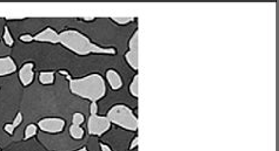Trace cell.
I'll return each instance as SVG.
<instances>
[{"mask_svg":"<svg viewBox=\"0 0 279 151\" xmlns=\"http://www.w3.org/2000/svg\"><path fill=\"white\" fill-rule=\"evenodd\" d=\"M19 80L24 87H29L34 80V64L26 62L19 69Z\"/></svg>","mask_w":279,"mask_h":151,"instance_id":"6","label":"cell"},{"mask_svg":"<svg viewBox=\"0 0 279 151\" xmlns=\"http://www.w3.org/2000/svg\"><path fill=\"white\" fill-rule=\"evenodd\" d=\"M34 41L38 42H49V43H59V33L56 32L51 27H46L42 32L33 37Z\"/></svg>","mask_w":279,"mask_h":151,"instance_id":"7","label":"cell"},{"mask_svg":"<svg viewBox=\"0 0 279 151\" xmlns=\"http://www.w3.org/2000/svg\"><path fill=\"white\" fill-rule=\"evenodd\" d=\"M37 133H38V127L37 124L31 123L25 129V133H24V138L25 140H29V138H32L33 136H36Z\"/></svg>","mask_w":279,"mask_h":151,"instance_id":"15","label":"cell"},{"mask_svg":"<svg viewBox=\"0 0 279 151\" xmlns=\"http://www.w3.org/2000/svg\"><path fill=\"white\" fill-rule=\"evenodd\" d=\"M128 90H130V94L133 97H138V95H139V75L138 74L134 75L133 80L131 81Z\"/></svg>","mask_w":279,"mask_h":151,"instance_id":"13","label":"cell"},{"mask_svg":"<svg viewBox=\"0 0 279 151\" xmlns=\"http://www.w3.org/2000/svg\"><path fill=\"white\" fill-rule=\"evenodd\" d=\"M125 59H126V62L130 65V67L134 69V71H138V67H139V58H138V53H133L131 50L125 54Z\"/></svg>","mask_w":279,"mask_h":151,"instance_id":"11","label":"cell"},{"mask_svg":"<svg viewBox=\"0 0 279 151\" xmlns=\"http://www.w3.org/2000/svg\"><path fill=\"white\" fill-rule=\"evenodd\" d=\"M112 20L114 21V23H117L119 25H126V24H130L132 23L134 20V18H121V17H112L111 18Z\"/></svg>","mask_w":279,"mask_h":151,"instance_id":"18","label":"cell"},{"mask_svg":"<svg viewBox=\"0 0 279 151\" xmlns=\"http://www.w3.org/2000/svg\"><path fill=\"white\" fill-rule=\"evenodd\" d=\"M39 82L44 86H50L55 82V72H40L39 73Z\"/></svg>","mask_w":279,"mask_h":151,"instance_id":"10","label":"cell"},{"mask_svg":"<svg viewBox=\"0 0 279 151\" xmlns=\"http://www.w3.org/2000/svg\"><path fill=\"white\" fill-rule=\"evenodd\" d=\"M106 117L118 127L126 129L130 131H137L138 130V118L133 114L132 109L126 105H115L109 109Z\"/></svg>","mask_w":279,"mask_h":151,"instance_id":"3","label":"cell"},{"mask_svg":"<svg viewBox=\"0 0 279 151\" xmlns=\"http://www.w3.org/2000/svg\"><path fill=\"white\" fill-rule=\"evenodd\" d=\"M17 64L11 56H2L0 58V76H6V75L13 74L17 72Z\"/></svg>","mask_w":279,"mask_h":151,"instance_id":"9","label":"cell"},{"mask_svg":"<svg viewBox=\"0 0 279 151\" xmlns=\"http://www.w3.org/2000/svg\"><path fill=\"white\" fill-rule=\"evenodd\" d=\"M59 43L81 56L90 54H115L114 48L96 45L91 42L85 34L77 30H66L59 33Z\"/></svg>","mask_w":279,"mask_h":151,"instance_id":"2","label":"cell"},{"mask_svg":"<svg viewBox=\"0 0 279 151\" xmlns=\"http://www.w3.org/2000/svg\"><path fill=\"white\" fill-rule=\"evenodd\" d=\"M65 125H66V122L60 117H45L40 119L37 127L44 133L59 134L64 130Z\"/></svg>","mask_w":279,"mask_h":151,"instance_id":"5","label":"cell"},{"mask_svg":"<svg viewBox=\"0 0 279 151\" xmlns=\"http://www.w3.org/2000/svg\"><path fill=\"white\" fill-rule=\"evenodd\" d=\"M85 121V117L81 113H74L73 116H72V123L74 125H81Z\"/></svg>","mask_w":279,"mask_h":151,"instance_id":"17","label":"cell"},{"mask_svg":"<svg viewBox=\"0 0 279 151\" xmlns=\"http://www.w3.org/2000/svg\"><path fill=\"white\" fill-rule=\"evenodd\" d=\"M105 77L112 90H119L123 88V78H121L120 74H119L115 69H108L105 73Z\"/></svg>","mask_w":279,"mask_h":151,"instance_id":"8","label":"cell"},{"mask_svg":"<svg viewBox=\"0 0 279 151\" xmlns=\"http://www.w3.org/2000/svg\"><path fill=\"white\" fill-rule=\"evenodd\" d=\"M138 146V136H136L133 138V141L132 142H131V146H130V149L132 150V149H134V148H136Z\"/></svg>","mask_w":279,"mask_h":151,"instance_id":"24","label":"cell"},{"mask_svg":"<svg viewBox=\"0 0 279 151\" xmlns=\"http://www.w3.org/2000/svg\"><path fill=\"white\" fill-rule=\"evenodd\" d=\"M76 151H89V150H87L86 147H83V148H80V149H78Z\"/></svg>","mask_w":279,"mask_h":151,"instance_id":"25","label":"cell"},{"mask_svg":"<svg viewBox=\"0 0 279 151\" xmlns=\"http://www.w3.org/2000/svg\"><path fill=\"white\" fill-rule=\"evenodd\" d=\"M100 149H102V151H112L111 148L105 143H100Z\"/></svg>","mask_w":279,"mask_h":151,"instance_id":"23","label":"cell"},{"mask_svg":"<svg viewBox=\"0 0 279 151\" xmlns=\"http://www.w3.org/2000/svg\"><path fill=\"white\" fill-rule=\"evenodd\" d=\"M70 135L74 140H81V138L84 137V135H85V130H84L80 125L72 124L70 127Z\"/></svg>","mask_w":279,"mask_h":151,"instance_id":"12","label":"cell"},{"mask_svg":"<svg viewBox=\"0 0 279 151\" xmlns=\"http://www.w3.org/2000/svg\"><path fill=\"white\" fill-rule=\"evenodd\" d=\"M90 114L91 115H97V114H98V105H97V102H91V105H90Z\"/></svg>","mask_w":279,"mask_h":151,"instance_id":"21","label":"cell"},{"mask_svg":"<svg viewBox=\"0 0 279 151\" xmlns=\"http://www.w3.org/2000/svg\"><path fill=\"white\" fill-rule=\"evenodd\" d=\"M138 36H139V32H138V30H136L132 34V37H131L130 41H128V48L133 53H138V47H139V45H138V41H139Z\"/></svg>","mask_w":279,"mask_h":151,"instance_id":"14","label":"cell"},{"mask_svg":"<svg viewBox=\"0 0 279 151\" xmlns=\"http://www.w3.org/2000/svg\"><path fill=\"white\" fill-rule=\"evenodd\" d=\"M2 39H4V42L6 43V46L12 47L14 45V39H13V37H12L8 27L4 28V36H2Z\"/></svg>","mask_w":279,"mask_h":151,"instance_id":"16","label":"cell"},{"mask_svg":"<svg viewBox=\"0 0 279 151\" xmlns=\"http://www.w3.org/2000/svg\"><path fill=\"white\" fill-rule=\"evenodd\" d=\"M21 122H23V114H21V113H18L15 118L13 119V122H12V124H13L14 128H18L21 124Z\"/></svg>","mask_w":279,"mask_h":151,"instance_id":"19","label":"cell"},{"mask_svg":"<svg viewBox=\"0 0 279 151\" xmlns=\"http://www.w3.org/2000/svg\"><path fill=\"white\" fill-rule=\"evenodd\" d=\"M59 73L68 78L71 93L81 99L97 102L106 95V83L99 73H91L80 78H72L66 71H60Z\"/></svg>","mask_w":279,"mask_h":151,"instance_id":"1","label":"cell"},{"mask_svg":"<svg viewBox=\"0 0 279 151\" xmlns=\"http://www.w3.org/2000/svg\"><path fill=\"white\" fill-rule=\"evenodd\" d=\"M4 130H5V133H7L8 135H13L15 128L13 127V124L12 123H7V124H5Z\"/></svg>","mask_w":279,"mask_h":151,"instance_id":"22","label":"cell"},{"mask_svg":"<svg viewBox=\"0 0 279 151\" xmlns=\"http://www.w3.org/2000/svg\"><path fill=\"white\" fill-rule=\"evenodd\" d=\"M111 128V122L106 116L90 115L87 121V131L92 136H102Z\"/></svg>","mask_w":279,"mask_h":151,"instance_id":"4","label":"cell"},{"mask_svg":"<svg viewBox=\"0 0 279 151\" xmlns=\"http://www.w3.org/2000/svg\"><path fill=\"white\" fill-rule=\"evenodd\" d=\"M19 40H20L21 42H26V43L34 41L33 36H31V34H23V36H20Z\"/></svg>","mask_w":279,"mask_h":151,"instance_id":"20","label":"cell"}]
</instances>
